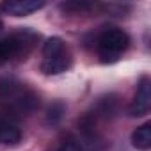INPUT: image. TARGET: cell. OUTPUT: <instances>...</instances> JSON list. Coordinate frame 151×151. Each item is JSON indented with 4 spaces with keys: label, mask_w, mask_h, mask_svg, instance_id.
Returning <instances> with one entry per match:
<instances>
[{
    "label": "cell",
    "mask_w": 151,
    "mask_h": 151,
    "mask_svg": "<svg viewBox=\"0 0 151 151\" xmlns=\"http://www.w3.org/2000/svg\"><path fill=\"white\" fill-rule=\"evenodd\" d=\"M39 34L30 29H22L4 39H0V64L16 62L27 59V55L34 50Z\"/></svg>",
    "instance_id": "2"
},
{
    "label": "cell",
    "mask_w": 151,
    "mask_h": 151,
    "mask_svg": "<svg viewBox=\"0 0 151 151\" xmlns=\"http://www.w3.org/2000/svg\"><path fill=\"white\" fill-rule=\"evenodd\" d=\"M96 7V4L93 2H66V4H60V9L66 11V13H73V14H84V13H89Z\"/></svg>",
    "instance_id": "11"
},
{
    "label": "cell",
    "mask_w": 151,
    "mask_h": 151,
    "mask_svg": "<svg viewBox=\"0 0 151 151\" xmlns=\"http://www.w3.org/2000/svg\"><path fill=\"white\" fill-rule=\"evenodd\" d=\"M22 139V132L18 126L6 123V121H0V146L6 144V146H13L16 142H20Z\"/></svg>",
    "instance_id": "8"
},
{
    "label": "cell",
    "mask_w": 151,
    "mask_h": 151,
    "mask_svg": "<svg viewBox=\"0 0 151 151\" xmlns=\"http://www.w3.org/2000/svg\"><path fill=\"white\" fill-rule=\"evenodd\" d=\"M64 52H68V48H66V45L60 37H50L43 45V59H50V57L60 55Z\"/></svg>",
    "instance_id": "9"
},
{
    "label": "cell",
    "mask_w": 151,
    "mask_h": 151,
    "mask_svg": "<svg viewBox=\"0 0 151 151\" xmlns=\"http://www.w3.org/2000/svg\"><path fill=\"white\" fill-rule=\"evenodd\" d=\"M132 144L137 149H149L151 147V123H144L142 126L135 128L132 133Z\"/></svg>",
    "instance_id": "7"
},
{
    "label": "cell",
    "mask_w": 151,
    "mask_h": 151,
    "mask_svg": "<svg viewBox=\"0 0 151 151\" xmlns=\"http://www.w3.org/2000/svg\"><path fill=\"white\" fill-rule=\"evenodd\" d=\"M69 66H71V55H69V50H68V52H64L60 55H55V57H50V59H43L41 71L45 75H59V73L66 71Z\"/></svg>",
    "instance_id": "6"
},
{
    "label": "cell",
    "mask_w": 151,
    "mask_h": 151,
    "mask_svg": "<svg viewBox=\"0 0 151 151\" xmlns=\"http://www.w3.org/2000/svg\"><path fill=\"white\" fill-rule=\"evenodd\" d=\"M149 107H151V82L147 77H142L139 86H137V93L133 96V101L128 107V116L140 117V116L147 114Z\"/></svg>",
    "instance_id": "4"
},
{
    "label": "cell",
    "mask_w": 151,
    "mask_h": 151,
    "mask_svg": "<svg viewBox=\"0 0 151 151\" xmlns=\"http://www.w3.org/2000/svg\"><path fill=\"white\" fill-rule=\"evenodd\" d=\"M130 46V37L121 29H107L96 37V52L103 62H116Z\"/></svg>",
    "instance_id": "3"
},
{
    "label": "cell",
    "mask_w": 151,
    "mask_h": 151,
    "mask_svg": "<svg viewBox=\"0 0 151 151\" xmlns=\"http://www.w3.org/2000/svg\"><path fill=\"white\" fill-rule=\"evenodd\" d=\"M48 151H60V149H59V146H53V147H50Z\"/></svg>",
    "instance_id": "13"
},
{
    "label": "cell",
    "mask_w": 151,
    "mask_h": 151,
    "mask_svg": "<svg viewBox=\"0 0 151 151\" xmlns=\"http://www.w3.org/2000/svg\"><path fill=\"white\" fill-rule=\"evenodd\" d=\"M43 7L45 2H37V0H6L0 4V13L7 16H27Z\"/></svg>",
    "instance_id": "5"
},
{
    "label": "cell",
    "mask_w": 151,
    "mask_h": 151,
    "mask_svg": "<svg viewBox=\"0 0 151 151\" xmlns=\"http://www.w3.org/2000/svg\"><path fill=\"white\" fill-rule=\"evenodd\" d=\"M2 32H4V23L0 22V36H2Z\"/></svg>",
    "instance_id": "14"
},
{
    "label": "cell",
    "mask_w": 151,
    "mask_h": 151,
    "mask_svg": "<svg viewBox=\"0 0 151 151\" xmlns=\"http://www.w3.org/2000/svg\"><path fill=\"white\" fill-rule=\"evenodd\" d=\"M62 112H64V105H62V103H53V105L50 107V110H48V117H46V121L52 123V124L59 123L60 117H62Z\"/></svg>",
    "instance_id": "12"
},
{
    "label": "cell",
    "mask_w": 151,
    "mask_h": 151,
    "mask_svg": "<svg viewBox=\"0 0 151 151\" xmlns=\"http://www.w3.org/2000/svg\"><path fill=\"white\" fill-rule=\"evenodd\" d=\"M59 149L60 151H84V146L80 142V139L73 133H64L59 139Z\"/></svg>",
    "instance_id": "10"
},
{
    "label": "cell",
    "mask_w": 151,
    "mask_h": 151,
    "mask_svg": "<svg viewBox=\"0 0 151 151\" xmlns=\"http://www.w3.org/2000/svg\"><path fill=\"white\" fill-rule=\"evenodd\" d=\"M0 105L6 112L23 117L36 112L39 107V96L23 82L16 78H0Z\"/></svg>",
    "instance_id": "1"
}]
</instances>
